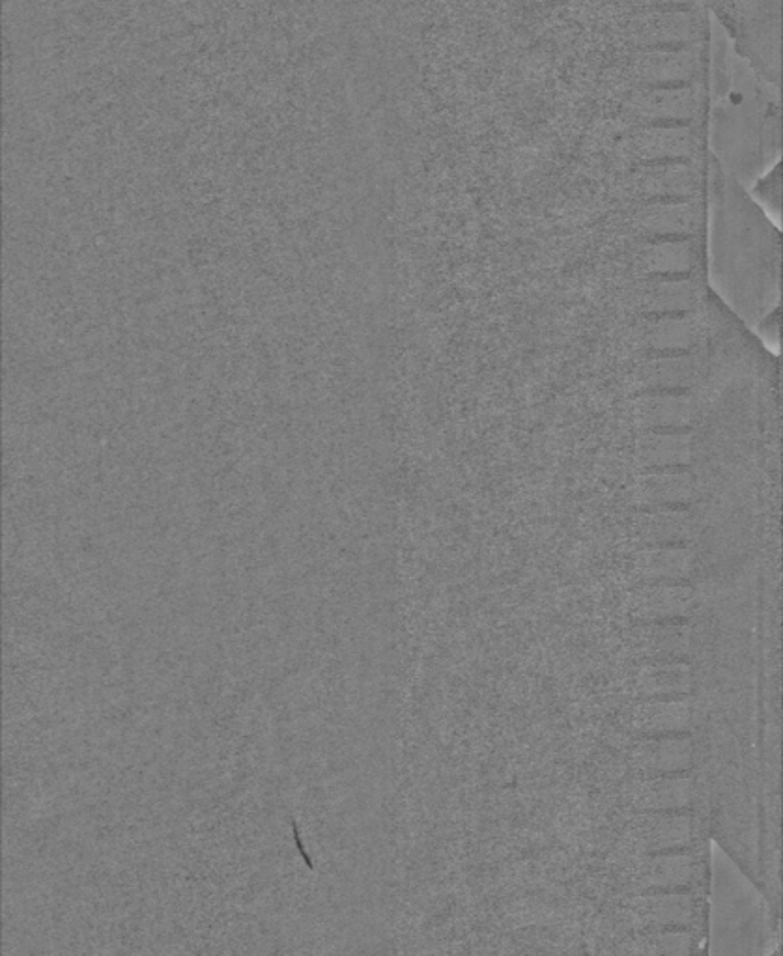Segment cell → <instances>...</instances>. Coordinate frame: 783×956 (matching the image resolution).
<instances>
[{
  "label": "cell",
  "mask_w": 783,
  "mask_h": 956,
  "mask_svg": "<svg viewBox=\"0 0 783 956\" xmlns=\"http://www.w3.org/2000/svg\"><path fill=\"white\" fill-rule=\"evenodd\" d=\"M705 273L711 292L780 356L782 225L708 153Z\"/></svg>",
  "instance_id": "6da1fadb"
},
{
  "label": "cell",
  "mask_w": 783,
  "mask_h": 956,
  "mask_svg": "<svg viewBox=\"0 0 783 956\" xmlns=\"http://www.w3.org/2000/svg\"><path fill=\"white\" fill-rule=\"evenodd\" d=\"M730 43L725 32L714 38L708 153L750 189L780 163V101L776 84L763 79Z\"/></svg>",
  "instance_id": "7a4b0ae2"
},
{
  "label": "cell",
  "mask_w": 783,
  "mask_h": 956,
  "mask_svg": "<svg viewBox=\"0 0 783 956\" xmlns=\"http://www.w3.org/2000/svg\"><path fill=\"white\" fill-rule=\"evenodd\" d=\"M692 744L688 738H658L637 747L636 760L645 770L677 771L690 764Z\"/></svg>",
  "instance_id": "3957f363"
},
{
  "label": "cell",
  "mask_w": 783,
  "mask_h": 956,
  "mask_svg": "<svg viewBox=\"0 0 783 956\" xmlns=\"http://www.w3.org/2000/svg\"><path fill=\"white\" fill-rule=\"evenodd\" d=\"M686 703H647L634 711V727L645 735H667L688 727Z\"/></svg>",
  "instance_id": "277c9868"
},
{
  "label": "cell",
  "mask_w": 783,
  "mask_h": 956,
  "mask_svg": "<svg viewBox=\"0 0 783 956\" xmlns=\"http://www.w3.org/2000/svg\"><path fill=\"white\" fill-rule=\"evenodd\" d=\"M692 798V783L684 777H658L643 783L637 790L636 804L642 809H678Z\"/></svg>",
  "instance_id": "5b68a950"
},
{
  "label": "cell",
  "mask_w": 783,
  "mask_h": 956,
  "mask_svg": "<svg viewBox=\"0 0 783 956\" xmlns=\"http://www.w3.org/2000/svg\"><path fill=\"white\" fill-rule=\"evenodd\" d=\"M640 823L637 839L647 850H672L688 843L690 826L686 818L645 817Z\"/></svg>",
  "instance_id": "8992f818"
},
{
  "label": "cell",
  "mask_w": 783,
  "mask_h": 956,
  "mask_svg": "<svg viewBox=\"0 0 783 956\" xmlns=\"http://www.w3.org/2000/svg\"><path fill=\"white\" fill-rule=\"evenodd\" d=\"M692 876V857L681 854L647 857L637 882L642 887H673L688 884Z\"/></svg>",
  "instance_id": "52a82bcc"
},
{
  "label": "cell",
  "mask_w": 783,
  "mask_h": 956,
  "mask_svg": "<svg viewBox=\"0 0 783 956\" xmlns=\"http://www.w3.org/2000/svg\"><path fill=\"white\" fill-rule=\"evenodd\" d=\"M692 592L681 585H667L662 581L651 585L643 590L637 600V615L642 617H672L681 615L686 609Z\"/></svg>",
  "instance_id": "ba28073f"
},
{
  "label": "cell",
  "mask_w": 783,
  "mask_h": 956,
  "mask_svg": "<svg viewBox=\"0 0 783 956\" xmlns=\"http://www.w3.org/2000/svg\"><path fill=\"white\" fill-rule=\"evenodd\" d=\"M688 684L690 669L683 664L651 665L640 675V689L647 695L686 691Z\"/></svg>",
  "instance_id": "9c48e42d"
},
{
  "label": "cell",
  "mask_w": 783,
  "mask_h": 956,
  "mask_svg": "<svg viewBox=\"0 0 783 956\" xmlns=\"http://www.w3.org/2000/svg\"><path fill=\"white\" fill-rule=\"evenodd\" d=\"M645 916L656 923L664 925H686L692 919V903L686 895H664V897H651L642 900Z\"/></svg>",
  "instance_id": "30bf717a"
},
{
  "label": "cell",
  "mask_w": 783,
  "mask_h": 956,
  "mask_svg": "<svg viewBox=\"0 0 783 956\" xmlns=\"http://www.w3.org/2000/svg\"><path fill=\"white\" fill-rule=\"evenodd\" d=\"M755 202L782 225V163L761 176L754 186L749 189Z\"/></svg>",
  "instance_id": "8fae6325"
}]
</instances>
